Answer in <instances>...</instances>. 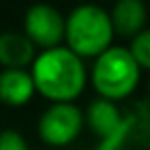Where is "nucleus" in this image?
I'll return each mask as SVG.
<instances>
[{"label": "nucleus", "instance_id": "1", "mask_svg": "<svg viewBox=\"0 0 150 150\" xmlns=\"http://www.w3.org/2000/svg\"><path fill=\"white\" fill-rule=\"evenodd\" d=\"M31 76L35 91L52 99L54 103H66L80 95L86 82V70L82 58L70 47H50L35 56L31 64Z\"/></svg>", "mask_w": 150, "mask_h": 150}, {"label": "nucleus", "instance_id": "2", "mask_svg": "<svg viewBox=\"0 0 150 150\" xmlns=\"http://www.w3.org/2000/svg\"><path fill=\"white\" fill-rule=\"evenodd\" d=\"M113 25L107 11L95 4L76 6L66 19L68 47L76 56H101L111 45Z\"/></svg>", "mask_w": 150, "mask_h": 150}, {"label": "nucleus", "instance_id": "3", "mask_svg": "<svg viewBox=\"0 0 150 150\" xmlns=\"http://www.w3.org/2000/svg\"><path fill=\"white\" fill-rule=\"evenodd\" d=\"M140 78V66L132 52L111 45L93 64V84L105 99H119L132 93Z\"/></svg>", "mask_w": 150, "mask_h": 150}, {"label": "nucleus", "instance_id": "4", "mask_svg": "<svg viewBox=\"0 0 150 150\" xmlns=\"http://www.w3.org/2000/svg\"><path fill=\"white\" fill-rule=\"evenodd\" d=\"M82 123H84L82 111L72 101H66V103H52L41 113L37 127H39V136L47 144L62 146L78 136Z\"/></svg>", "mask_w": 150, "mask_h": 150}, {"label": "nucleus", "instance_id": "5", "mask_svg": "<svg viewBox=\"0 0 150 150\" xmlns=\"http://www.w3.org/2000/svg\"><path fill=\"white\" fill-rule=\"evenodd\" d=\"M25 35L45 50L58 47L60 39L66 37V19L50 4H33L25 15Z\"/></svg>", "mask_w": 150, "mask_h": 150}, {"label": "nucleus", "instance_id": "6", "mask_svg": "<svg viewBox=\"0 0 150 150\" xmlns=\"http://www.w3.org/2000/svg\"><path fill=\"white\" fill-rule=\"evenodd\" d=\"M35 60V43L19 31L0 33V64L4 68H23L33 64Z\"/></svg>", "mask_w": 150, "mask_h": 150}, {"label": "nucleus", "instance_id": "7", "mask_svg": "<svg viewBox=\"0 0 150 150\" xmlns=\"http://www.w3.org/2000/svg\"><path fill=\"white\" fill-rule=\"evenodd\" d=\"M35 93L31 72L23 68H4L0 72V101L8 105H23Z\"/></svg>", "mask_w": 150, "mask_h": 150}, {"label": "nucleus", "instance_id": "8", "mask_svg": "<svg viewBox=\"0 0 150 150\" xmlns=\"http://www.w3.org/2000/svg\"><path fill=\"white\" fill-rule=\"evenodd\" d=\"M109 17H111V25L115 33L134 39L140 31H144L146 6L140 0H119Z\"/></svg>", "mask_w": 150, "mask_h": 150}, {"label": "nucleus", "instance_id": "9", "mask_svg": "<svg viewBox=\"0 0 150 150\" xmlns=\"http://www.w3.org/2000/svg\"><path fill=\"white\" fill-rule=\"evenodd\" d=\"M86 121L99 136H113L121 125V111L111 99H95L86 109Z\"/></svg>", "mask_w": 150, "mask_h": 150}, {"label": "nucleus", "instance_id": "10", "mask_svg": "<svg viewBox=\"0 0 150 150\" xmlns=\"http://www.w3.org/2000/svg\"><path fill=\"white\" fill-rule=\"evenodd\" d=\"M134 60L138 62L140 68H150V29L140 31L134 39H132V47H129Z\"/></svg>", "mask_w": 150, "mask_h": 150}, {"label": "nucleus", "instance_id": "11", "mask_svg": "<svg viewBox=\"0 0 150 150\" xmlns=\"http://www.w3.org/2000/svg\"><path fill=\"white\" fill-rule=\"evenodd\" d=\"M0 150H29V144L23 134L8 127L0 132Z\"/></svg>", "mask_w": 150, "mask_h": 150}]
</instances>
